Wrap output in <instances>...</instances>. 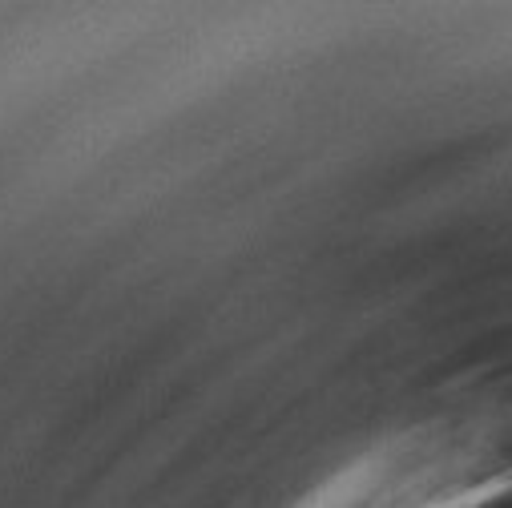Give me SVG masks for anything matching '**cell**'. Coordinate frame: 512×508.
<instances>
[{"instance_id":"1","label":"cell","mask_w":512,"mask_h":508,"mask_svg":"<svg viewBox=\"0 0 512 508\" xmlns=\"http://www.w3.org/2000/svg\"><path fill=\"white\" fill-rule=\"evenodd\" d=\"M468 508H512V484L496 488L492 496H480V500H476V504H468Z\"/></svg>"}]
</instances>
